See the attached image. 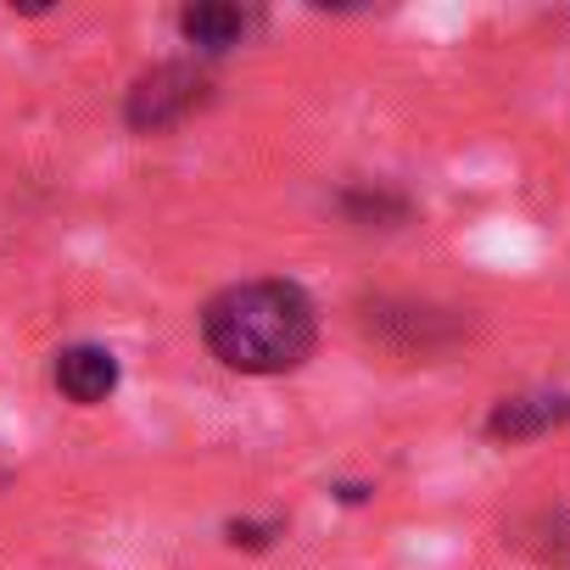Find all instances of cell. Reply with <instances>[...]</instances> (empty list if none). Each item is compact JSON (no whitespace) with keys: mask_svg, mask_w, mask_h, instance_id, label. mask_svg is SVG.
<instances>
[{"mask_svg":"<svg viewBox=\"0 0 570 570\" xmlns=\"http://www.w3.org/2000/svg\"><path fill=\"white\" fill-rule=\"evenodd\" d=\"M202 342L235 375H292L320 342V314L292 279H240L202 308Z\"/></svg>","mask_w":570,"mask_h":570,"instance_id":"obj_1","label":"cell"},{"mask_svg":"<svg viewBox=\"0 0 570 570\" xmlns=\"http://www.w3.org/2000/svg\"><path fill=\"white\" fill-rule=\"evenodd\" d=\"M202 101H207V73H196L190 62H163V68H151V73L135 79L124 118L140 135H163V129L185 124Z\"/></svg>","mask_w":570,"mask_h":570,"instance_id":"obj_2","label":"cell"},{"mask_svg":"<svg viewBox=\"0 0 570 570\" xmlns=\"http://www.w3.org/2000/svg\"><path fill=\"white\" fill-rule=\"evenodd\" d=\"M57 386L62 397H73L79 409H96L118 392V358L101 342H73L57 353Z\"/></svg>","mask_w":570,"mask_h":570,"instance_id":"obj_3","label":"cell"},{"mask_svg":"<svg viewBox=\"0 0 570 570\" xmlns=\"http://www.w3.org/2000/svg\"><path fill=\"white\" fill-rule=\"evenodd\" d=\"M564 420H570V397H559V392L503 397V403L492 409V420H487V436H498V442H525V436H542V431H553V425H564Z\"/></svg>","mask_w":570,"mask_h":570,"instance_id":"obj_4","label":"cell"},{"mask_svg":"<svg viewBox=\"0 0 570 570\" xmlns=\"http://www.w3.org/2000/svg\"><path fill=\"white\" fill-rule=\"evenodd\" d=\"M246 12L240 7H229V0H196V7H185L179 12V35L190 40V46H202V51H229V46H240L246 40Z\"/></svg>","mask_w":570,"mask_h":570,"instance_id":"obj_5","label":"cell"}]
</instances>
